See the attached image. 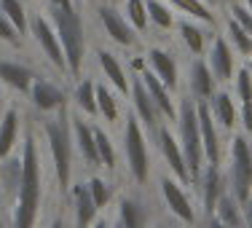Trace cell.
<instances>
[{
    "instance_id": "obj_1",
    "label": "cell",
    "mask_w": 252,
    "mask_h": 228,
    "mask_svg": "<svg viewBox=\"0 0 252 228\" xmlns=\"http://www.w3.org/2000/svg\"><path fill=\"white\" fill-rule=\"evenodd\" d=\"M19 185L11 204V228H35L43 201V161L38 153L35 134H27L22 142V156H19Z\"/></svg>"
},
{
    "instance_id": "obj_2",
    "label": "cell",
    "mask_w": 252,
    "mask_h": 228,
    "mask_svg": "<svg viewBox=\"0 0 252 228\" xmlns=\"http://www.w3.org/2000/svg\"><path fill=\"white\" fill-rule=\"evenodd\" d=\"M43 134L46 142H49V156H51V164H54V175H57V185L59 191H70L73 188V131H70V113L67 107L51 113L49 121H43Z\"/></svg>"
},
{
    "instance_id": "obj_3",
    "label": "cell",
    "mask_w": 252,
    "mask_h": 228,
    "mask_svg": "<svg viewBox=\"0 0 252 228\" xmlns=\"http://www.w3.org/2000/svg\"><path fill=\"white\" fill-rule=\"evenodd\" d=\"M49 19L59 35V43H62L64 59H67V73L73 78H81L83 62H86V30H83V16L78 5L51 8Z\"/></svg>"
},
{
    "instance_id": "obj_4",
    "label": "cell",
    "mask_w": 252,
    "mask_h": 228,
    "mask_svg": "<svg viewBox=\"0 0 252 228\" xmlns=\"http://www.w3.org/2000/svg\"><path fill=\"white\" fill-rule=\"evenodd\" d=\"M177 140L183 148L185 164L190 169V183L201 177L207 159H204V145H201V129H199V113H196V99L183 97L177 107Z\"/></svg>"
},
{
    "instance_id": "obj_5",
    "label": "cell",
    "mask_w": 252,
    "mask_h": 228,
    "mask_svg": "<svg viewBox=\"0 0 252 228\" xmlns=\"http://www.w3.org/2000/svg\"><path fill=\"white\" fill-rule=\"evenodd\" d=\"M228 191L239 201H247L252 194V148L244 131H233L228 145Z\"/></svg>"
},
{
    "instance_id": "obj_6",
    "label": "cell",
    "mask_w": 252,
    "mask_h": 228,
    "mask_svg": "<svg viewBox=\"0 0 252 228\" xmlns=\"http://www.w3.org/2000/svg\"><path fill=\"white\" fill-rule=\"evenodd\" d=\"M124 156H126V169L137 185H145L151 177V151H148V137L142 124L137 121L134 113L126 116L124 124Z\"/></svg>"
},
{
    "instance_id": "obj_7",
    "label": "cell",
    "mask_w": 252,
    "mask_h": 228,
    "mask_svg": "<svg viewBox=\"0 0 252 228\" xmlns=\"http://www.w3.org/2000/svg\"><path fill=\"white\" fill-rule=\"evenodd\" d=\"M30 35H32L35 46L40 49L49 65L59 73H67V59H64V51H62V43H59V35L54 30L51 19L46 14H32L30 16Z\"/></svg>"
},
{
    "instance_id": "obj_8",
    "label": "cell",
    "mask_w": 252,
    "mask_h": 228,
    "mask_svg": "<svg viewBox=\"0 0 252 228\" xmlns=\"http://www.w3.org/2000/svg\"><path fill=\"white\" fill-rule=\"evenodd\" d=\"M158 191H161V201H164V207L169 209V215L177 220V223L183 226H196V220H199V215H196V207H193V199L188 196V191H185V185L180 183L175 175H164L158 180Z\"/></svg>"
},
{
    "instance_id": "obj_9",
    "label": "cell",
    "mask_w": 252,
    "mask_h": 228,
    "mask_svg": "<svg viewBox=\"0 0 252 228\" xmlns=\"http://www.w3.org/2000/svg\"><path fill=\"white\" fill-rule=\"evenodd\" d=\"M204 59H207L209 70H212L215 81H218L220 86H228V83L233 81V75H236V70H239L236 67V51L228 43L225 35H215Z\"/></svg>"
},
{
    "instance_id": "obj_10",
    "label": "cell",
    "mask_w": 252,
    "mask_h": 228,
    "mask_svg": "<svg viewBox=\"0 0 252 228\" xmlns=\"http://www.w3.org/2000/svg\"><path fill=\"white\" fill-rule=\"evenodd\" d=\"M97 19H99V27L105 30V35L116 46H124V49H134V46H137L140 35H137V30L126 22L124 11L113 8V5H99V8H97Z\"/></svg>"
},
{
    "instance_id": "obj_11",
    "label": "cell",
    "mask_w": 252,
    "mask_h": 228,
    "mask_svg": "<svg viewBox=\"0 0 252 228\" xmlns=\"http://www.w3.org/2000/svg\"><path fill=\"white\" fill-rule=\"evenodd\" d=\"M70 131H73V145L81 161L89 169H99V153H97V140H94V127L83 121V113H70Z\"/></svg>"
},
{
    "instance_id": "obj_12",
    "label": "cell",
    "mask_w": 252,
    "mask_h": 228,
    "mask_svg": "<svg viewBox=\"0 0 252 228\" xmlns=\"http://www.w3.org/2000/svg\"><path fill=\"white\" fill-rule=\"evenodd\" d=\"M131 113L137 116V121L142 124V129L148 131V134H156V131L161 129L158 118V107H156V102L151 99V94H148L145 83H142L140 75H131Z\"/></svg>"
},
{
    "instance_id": "obj_13",
    "label": "cell",
    "mask_w": 252,
    "mask_h": 228,
    "mask_svg": "<svg viewBox=\"0 0 252 228\" xmlns=\"http://www.w3.org/2000/svg\"><path fill=\"white\" fill-rule=\"evenodd\" d=\"M27 97L32 99V107H35V110H38V113H46V116H51V113L67 107V92H64L59 83L49 81V78H38V75H35L32 89H30Z\"/></svg>"
},
{
    "instance_id": "obj_14",
    "label": "cell",
    "mask_w": 252,
    "mask_h": 228,
    "mask_svg": "<svg viewBox=\"0 0 252 228\" xmlns=\"http://www.w3.org/2000/svg\"><path fill=\"white\" fill-rule=\"evenodd\" d=\"M156 137H158V148H161V156H164V164L169 166V172L180 180V183L188 185L190 183V169H188V164H185L180 140L169 131V127H161L156 131Z\"/></svg>"
},
{
    "instance_id": "obj_15",
    "label": "cell",
    "mask_w": 252,
    "mask_h": 228,
    "mask_svg": "<svg viewBox=\"0 0 252 228\" xmlns=\"http://www.w3.org/2000/svg\"><path fill=\"white\" fill-rule=\"evenodd\" d=\"M145 62L151 65V73L175 94L180 86V70H177V59L172 57V51L164 49V46H151L145 51Z\"/></svg>"
},
{
    "instance_id": "obj_16",
    "label": "cell",
    "mask_w": 252,
    "mask_h": 228,
    "mask_svg": "<svg viewBox=\"0 0 252 228\" xmlns=\"http://www.w3.org/2000/svg\"><path fill=\"white\" fill-rule=\"evenodd\" d=\"M220 83L215 81L212 70H209L207 59L204 57H196L193 65H190V73H188V94L193 97L196 102H209L215 97Z\"/></svg>"
},
{
    "instance_id": "obj_17",
    "label": "cell",
    "mask_w": 252,
    "mask_h": 228,
    "mask_svg": "<svg viewBox=\"0 0 252 228\" xmlns=\"http://www.w3.org/2000/svg\"><path fill=\"white\" fill-rule=\"evenodd\" d=\"M199 113V129H201V145H204V159L207 164H220V140H218V124L212 118L209 102H196Z\"/></svg>"
},
{
    "instance_id": "obj_18",
    "label": "cell",
    "mask_w": 252,
    "mask_h": 228,
    "mask_svg": "<svg viewBox=\"0 0 252 228\" xmlns=\"http://www.w3.org/2000/svg\"><path fill=\"white\" fill-rule=\"evenodd\" d=\"M209 107H212L215 124L223 131H228V134H233V129H236V124H239V105H236V99H233V94L228 92V89H218L215 97L209 99Z\"/></svg>"
},
{
    "instance_id": "obj_19",
    "label": "cell",
    "mask_w": 252,
    "mask_h": 228,
    "mask_svg": "<svg viewBox=\"0 0 252 228\" xmlns=\"http://www.w3.org/2000/svg\"><path fill=\"white\" fill-rule=\"evenodd\" d=\"M201 201H204V212H207V218L215 212V204H218L220 194L228 188L225 177H223V169H220V164H207L201 172Z\"/></svg>"
},
{
    "instance_id": "obj_20",
    "label": "cell",
    "mask_w": 252,
    "mask_h": 228,
    "mask_svg": "<svg viewBox=\"0 0 252 228\" xmlns=\"http://www.w3.org/2000/svg\"><path fill=\"white\" fill-rule=\"evenodd\" d=\"M70 196H73V223L75 228H92L94 220H97L99 209L94 204L92 194H89L86 183H75L70 188Z\"/></svg>"
},
{
    "instance_id": "obj_21",
    "label": "cell",
    "mask_w": 252,
    "mask_h": 228,
    "mask_svg": "<svg viewBox=\"0 0 252 228\" xmlns=\"http://www.w3.org/2000/svg\"><path fill=\"white\" fill-rule=\"evenodd\" d=\"M19 131H22V113L19 107L8 105L0 116V161L11 159L16 142H19Z\"/></svg>"
},
{
    "instance_id": "obj_22",
    "label": "cell",
    "mask_w": 252,
    "mask_h": 228,
    "mask_svg": "<svg viewBox=\"0 0 252 228\" xmlns=\"http://www.w3.org/2000/svg\"><path fill=\"white\" fill-rule=\"evenodd\" d=\"M97 65H99L102 75H105V81L110 83V86L116 89L118 94H121V97H126V94L131 92V81H129V75H126L124 65L118 62V57H116L113 51L99 49V51H97Z\"/></svg>"
},
{
    "instance_id": "obj_23",
    "label": "cell",
    "mask_w": 252,
    "mask_h": 228,
    "mask_svg": "<svg viewBox=\"0 0 252 228\" xmlns=\"http://www.w3.org/2000/svg\"><path fill=\"white\" fill-rule=\"evenodd\" d=\"M118 223L124 228H151V209L137 196L118 199Z\"/></svg>"
},
{
    "instance_id": "obj_24",
    "label": "cell",
    "mask_w": 252,
    "mask_h": 228,
    "mask_svg": "<svg viewBox=\"0 0 252 228\" xmlns=\"http://www.w3.org/2000/svg\"><path fill=\"white\" fill-rule=\"evenodd\" d=\"M140 78H142V83H145L148 94H151V99L156 102V107H158L161 116H166L169 121H177V105H175V97H172L169 89H166L148 67L140 73Z\"/></svg>"
},
{
    "instance_id": "obj_25",
    "label": "cell",
    "mask_w": 252,
    "mask_h": 228,
    "mask_svg": "<svg viewBox=\"0 0 252 228\" xmlns=\"http://www.w3.org/2000/svg\"><path fill=\"white\" fill-rule=\"evenodd\" d=\"M35 81V73L27 67V65L19 62H11V59H0V83L19 94H30Z\"/></svg>"
},
{
    "instance_id": "obj_26",
    "label": "cell",
    "mask_w": 252,
    "mask_h": 228,
    "mask_svg": "<svg viewBox=\"0 0 252 228\" xmlns=\"http://www.w3.org/2000/svg\"><path fill=\"white\" fill-rule=\"evenodd\" d=\"M209 218H215L218 223H223L225 228H247L244 226V212H242V201L236 199V196L231 194V191H223L220 194L218 204H215V212L209 215Z\"/></svg>"
},
{
    "instance_id": "obj_27",
    "label": "cell",
    "mask_w": 252,
    "mask_h": 228,
    "mask_svg": "<svg viewBox=\"0 0 252 228\" xmlns=\"http://www.w3.org/2000/svg\"><path fill=\"white\" fill-rule=\"evenodd\" d=\"M73 102H75L78 113L94 118L97 116V83L92 78H78L75 89H73Z\"/></svg>"
},
{
    "instance_id": "obj_28",
    "label": "cell",
    "mask_w": 252,
    "mask_h": 228,
    "mask_svg": "<svg viewBox=\"0 0 252 228\" xmlns=\"http://www.w3.org/2000/svg\"><path fill=\"white\" fill-rule=\"evenodd\" d=\"M180 30V40H183V46L188 49L190 54H196V57H204V51H207V35H204V30L196 25V19H183L177 25Z\"/></svg>"
},
{
    "instance_id": "obj_29",
    "label": "cell",
    "mask_w": 252,
    "mask_h": 228,
    "mask_svg": "<svg viewBox=\"0 0 252 228\" xmlns=\"http://www.w3.org/2000/svg\"><path fill=\"white\" fill-rule=\"evenodd\" d=\"M0 14H5V19L19 30V35L30 33V16L22 0H0Z\"/></svg>"
},
{
    "instance_id": "obj_30",
    "label": "cell",
    "mask_w": 252,
    "mask_h": 228,
    "mask_svg": "<svg viewBox=\"0 0 252 228\" xmlns=\"http://www.w3.org/2000/svg\"><path fill=\"white\" fill-rule=\"evenodd\" d=\"M166 3H172L175 8L183 11L185 16L201 22V25H215V14H212V8H209L204 0H166Z\"/></svg>"
},
{
    "instance_id": "obj_31",
    "label": "cell",
    "mask_w": 252,
    "mask_h": 228,
    "mask_svg": "<svg viewBox=\"0 0 252 228\" xmlns=\"http://www.w3.org/2000/svg\"><path fill=\"white\" fill-rule=\"evenodd\" d=\"M225 38L233 46V51L242 57H252V35L244 27H239L233 19H225Z\"/></svg>"
},
{
    "instance_id": "obj_32",
    "label": "cell",
    "mask_w": 252,
    "mask_h": 228,
    "mask_svg": "<svg viewBox=\"0 0 252 228\" xmlns=\"http://www.w3.org/2000/svg\"><path fill=\"white\" fill-rule=\"evenodd\" d=\"M97 116H102L107 124H116L121 110H118V99L105 83H97Z\"/></svg>"
},
{
    "instance_id": "obj_33",
    "label": "cell",
    "mask_w": 252,
    "mask_h": 228,
    "mask_svg": "<svg viewBox=\"0 0 252 228\" xmlns=\"http://www.w3.org/2000/svg\"><path fill=\"white\" fill-rule=\"evenodd\" d=\"M124 16H126V22L137 30V35H142L148 30V25H151L145 0H124Z\"/></svg>"
},
{
    "instance_id": "obj_34",
    "label": "cell",
    "mask_w": 252,
    "mask_h": 228,
    "mask_svg": "<svg viewBox=\"0 0 252 228\" xmlns=\"http://www.w3.org/2000/svg\"><path fill=\"white\" fill-rule=\"evenodd\" d=\"M94 140H97V153H99V164L105 169H116V145H113L110 134L105 131V127H94Z\"/></svg>"
},
{
    "instance_id": "obj_35",
    "label": "cell",
    "mask_w": 252,
    "mask_h": 228,
    "mask_svg": "<svg viewBox=\"0 0 252 228\" xmlns=\"http://www.w3.org/2000/svg\"><path fill=\"white\" fill-rule=\"evenodd\" d=\"M145 8H148L151 25H156L158 30H172L175 27V14H172V8L164 3V0H145Z\"/></svg>"
},
{
    "instance_id": "obj_36",
    "label": "cell",
    "mask_w": 252,
    "mask_h": 228,
    "mask_svg": "<svg viewBox=\"0 0 252 228\" xmlns=\"http://www.w3.org/2000/svg\"><path fill=\"white\" fill-rule=\"evenodd\" d=\"M233 97L239 99V105H252V70L239 67L233 75Z\"/></svg>"
},
{
    "instance_id": "obj_37",
    "label": "cell",
    "mask_w": 252,
    "mask_h": 228,
    "mask_svg": "<svg viewBox=\"0 0 252 228\" xmlns=\"http://www.w3.org/2000/svg\"><path fill=\"white\" fill-rule=\"evenodd\" d=\"M86 188H89V194H92L94 204H97V209H105L107 204H110V183H107L105 177L92 175L86 180Z\"/></svg>"
},
{
    "instance_id": "obj_38",
    "label": "cell",
    "mask_w": 252,
    "mask_h": 228,
    "mask_svg": "<svg viewBox=\"0 0 252 228\" xmlns=\"http://www.w3.org/2000/svg\"><path fill=\"white\" fill-rule=\"evenodd\" d=\"M228 19H233L239 27H244V30L252 35V11L242 3V0H236V3H228Z\"/></svg>"
},
{
    "instance_id": "obj_39",
    "label": "cell",
    "mask_w": 252,
    "mask_h": 228,
    "mask_svg": "<svg viewBox=\"0 0 252 228\" xmlns=\"http://www.w3.org/2000/svg\"><path fill=\"white\" fill-rule=\"evenodd\" d=\"M19 38H22L19 30H16L8 19H5V14H0V40H3V43L16 46V43H19Z\"/></svg>"
},
{
    "instance_id": "obj_40",
    "label": "cell",
    "mask_w": 252,
    "mask_h": 228,
    "mask_svg": "<svg viewBox=\"0 0 252 228\" xmlns=\"http://www.w3.org/2000/svg\"><path fill=\"white\" fill-rule=\"evenodd\" d=\"M239 121H242L244 134H252V105H239Z\"/></svg>"
},
{
    "instance_id": "obj_41",
    "label": "cell",
    "mask_w": 252,
    "mask_h": 228,
    "mask_svg": "<svg viewBox=\"0 0 252 228\" xmlns=\"http://www.w3.org/2000/svg\"><path fill=\"white\" fill-rule=\"evenodd\" d=\"M242 212H244V226L252 228V194H250V199L242 204Z\"/></svg>"
},
{
    "instance_id": "obj_42",
    "label": "cell",
    "mask_w": 252,
    "mask_h": 228,
    "mask_svg": "<svg viewBox=\"0 0 252 228\" xmlns=\"http://www.w3.org/2000/svg\"><path fill=\"white\" fill-rule=\"evenodd\" d=\"M51 8H70V5H75L73 0H49Z\"/></svg>"
},
{
    "instance_id": "obj_43",
    "label": "cell",
    "mask_w": 252,
    "mask_h": 228,
    "mask_svg": "<svg viewBox=\"0 0 252 228\" xmlns=\"http://www.w3.org/2000/svg\"><path fill=\"white\" fill-rule=\"evenodd\" d=\"M92 228H113L110 226V220H105V218H97V220H94V226Z\"/></svg>"
},
{
    "instance_id": "obj_44",
    "label": "cell",
    "mask_w": 252,
    "mask_h": 228,
    "mask_svg": "<svg viewBox=\"0 0 252 228\" xmlns=\"http://www.w3.org/2000/svg\"><path fill=\"white\" fill-rule=\"evenodd\" d=\"M49 228H67V226H64V218H54Z\"/></svg>"
},
{
    "instance_id": "obj_45",
    "label": "cell",
    "mask_w": 252,
    "mask_h": 228,
    "mask_svg": "<svg viewBox=\"0 0 252 228\" xmlns=\"http://www.w3.org/2000/svg\"><path fill=\"white\" fill-rule=\"evenodd\" d=\"M207 228H225L223 223H218L215 218H207Z\"/></svg>"
},
{
    "instance_id": "obj_46",
    "label": "cell",
    "mask_w": 252,
    "mask_h": 228,
    "mask_svg": "<svg viewBox=\"0 0 252 228\" xmlns=\"http://www.w3.org/2000/svg\"><path fill=\"white\" fill-rule=\"evenodd\" d=\"M3 110H5L3 107V92H0V116H3Z\"/></svg>"
},
{
    "instance_id": "obj_47",
    "label": "cell",
    "mask_w": 252,
    "mask_h": 228,
    "mask_svg": "<svg viewBox=\"0 0 252 228\" xmlns=\"http://www.w3.org/2000/svg\"><path fill=\"white\" fill-rule=\"evenodd\" d=\"M242 3H244V5H247V8L252 11V0H242Z\"/></svg>"
},
{
    "instance_id": "obj_48",
    "label": "cell",
    "mask_w": 252,
    "mask_h": 228,
    "mask_svg": "<svg viewBox=\"0 0 252 228\" xmlns=\"http://www.w3.org/2000/svg\"><path fill=\"white\" fill-rule=\"evenodd\" d=\"M0 228H5V223H3V215H0Z\"/></svg>"
},
{
    "instance_id": "obj_49",
    "label": "cell",
    "mask_w": 252,
    "mask_h": 228,
    "mask_svg": "<svg viewBox=\"0 0 252 228\" xmlns=\"http://www.w3.org/2000/svg\"><path fill=\"white\" fill-rule=\"evenodd\" d=\"M156 228H175V226H156Z\"/></svg>"
},
{
    "instance_id": "obj_50",
    "label": "cell",
    "mask_w": 252,
    "mask_h": 228,
    "mask_svg": "<svg viewBox=\"0 0 252 228\" xmlns=\"http://www.w3.org/2000/svg\"><path fill=\"white\" fill-rule=\"evenodd\" d=\"M113 228H124V226H121V223H116V226H113Z\"/></svg>"
},
{
    "instance_id": "obj_51",
    "label": "cell",
    "mask_w": 252,
    "mask_h": 228,
    "mask_svg": "<svg viewBox=\"0 0 252 228\" xmlns=\"http://www.w3.org/2000/svg\"><path fill=\"white\" fill-rule=\"evenodd\" d=\"M247 67H250V70H252V57H250V65H247Z\"/></svg>"
},
{
    "instance_id": "obj_52",
    "label": "cell",
    "mask_w": 252,
    "mask_h": 228,
    "mask_svg": "<svg viewBox=\"0 0 252 228\" xmlns=\"http://www.w3.org/2000/svg\"><path fill=\"white\" fill-rule=\"evenodd\" d=\"M250 148H252V134H250Z\"/></svg>"
},
{
    "instance_id": "obj_53",
    "label": "cell",
    "mask_w": 252,
    "mask_h": 228,
    "mask_svg": "<svg viewBox=\"0 0 252 228\" xmlns=\"http://www.w3.org/2000/svg\"><path fill=\"white\" fill-rule=\"evenodd\" d=\"M225 3H236V0H225Z\"/></svg>"
}]
</instances>
